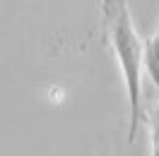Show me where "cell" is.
<instances>
[{
    "label": "cell",
    "instance_id": "obj_2",
    "mask_svg": "<svg viewBox=\"0 0 159 156\" xmlns=\"http://www.w3.org/2000/svg\"><path fill=\"white\" fill-rule=\"evenodd\" d=\"M145 72L159 94V27L154 31V36L145 43Z\"/></svg>",
    "mask_w": 159,
    "mask_h": 156
},
{
    "label": "cell",
    "instance_id": "obj_1",
    "mask_svg": "<svg viewBox=\"0 0 159 156\" xmlns=\"http://www.w3.org/2000/svg\"><path fill=\"white\" fill-rule=\"evenodd\" d=\"M104 34L113 55L118 60L128 91V142H135L138 125L145 120L142 110V72H145V43L130 20V10L125 0H99Z\"/></svg>",
    "mask_w": 159,
    "mask_h": 156
},
{
    "label": "cell",
    "instance_id": "obj_3",
    "mask_svg": "<svg viewBox=\"0 0 159 156\" xmlns=\"http://www.w3.org/2000/svg\"><path fill=\"white\" fill-rule=\"evenodd\" d=\"M149 132H152V156H159V103L149 113Z\"/></svg>",
    "mask_w": 159,
    "mask_h": 156
}]
</instances>
